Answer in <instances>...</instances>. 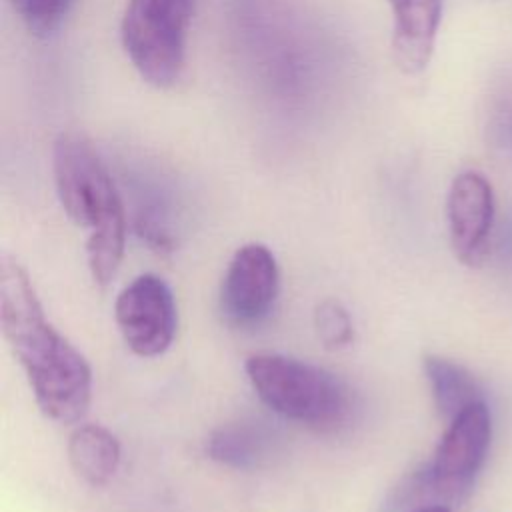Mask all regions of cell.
I'll list each match as a JSON object with an SVG mask.
<instances>
[{
  "label": "cell",
  "instance_id": "6da1fadb",
  "mask_svg": "<svg viewBox=\"0 0 512 512\" xmlns=\"http://www.w3.org/2000/svg\"><path fill=\"white\" fill-rule=\"evenodd\" d=\"M0 326L40 410L60 424L78 422L90 406L92 370L46 320L28 272L8 256L0 264Z\"/></svg>",
  "mask_w": 512,
  "mask_h": 512
},
{
  "label": "cell",
  "instance_id": "7a4b0ae2",
  "mask_svg": "<svg viewBox=\"0 0 512 512\" xmlns=\"http://www.w3.org/2000/svg\"><path fill=\"white\" fill-rule=\"evenodd\" d=\"M56 192L66 216L80 228H88V268L98 286H106L118 272L124 242L126 214L114 180L80 132L58 134L52 148Z\"/></svg>",
  "mask_w": 512,
  "mask_h": 512
},
{
  "label": "cell",
  "instance_id": "3957f363",
  "mask_svg": "<svg viewBox=\"0 0 512 512\" xmlns=\"http://www.w3.org/2000/svg\"><path fill=\"white\" fill-rule=\"evenodd\" d=\"M244 370L278 416L318 432L342 428L354 410L350 388L332 372L284 354H252Z\"/></svg>",
  "mask_w": 512,
  "mask_h": 512
},
{
  "label": "cell",
  "instance_id": "277c9868",
  "mask_svg": "<svg viewBox=\"0 0 512 512\" xmlns=\"http://www.w3.org/2000/svg\"><path fill=\"white\" fill-rule=\"evenodd\" d=\"M492 420L476 402L448 422L432 460L412 472L386 500L388 512H414L422 506H450L466 498L488 454Z\"/></svg>",
  "mask_w": 512,
  "mask_h": 512
},
{
  "label": "cell",
  "instance_id": "5b68a950",
  "mask_svg": "<svg viewBox=\"0 0 512 512\" xmlns=\"http://www.w3.org/2000/svg\"><path fill=\"white\" fill-rule=\"evenodd\" d=\"M194 0H130L122 18V46L138 74L158 88L172 86L186 62Z\"/></svg>",
  "mask_w": 512,
  "mask_h": 512
},
{
  "label": "cell",
  "instance_id": "8992f818",
  "mask_svg": "<svg viewBox=\"0 0 512 512\" xmlns=\"http://www.w3.org/2000/svg\"><path fill=\"white\" fill-rule=\"evenodd\" d=\"M114 318L126 346L136 356H160L176 334L174 294L160 276L140 274L118 294Z\"/></svg>",
  "mask_w": 512,
  "mask_h": 512
},
{
  "label": "cell",
  "instance_id": "52a82bcc",
  "mask_svg": "<svg viewBox=\"0 0 512 512\" xmlns=\"http://www.w3.org/2000/svg\"><path fill=\"white\" fill-rule=\"evenodd\" d=\"M280 272L274 254L260 242L240 246L220 284V312L236 326L258 324L274 306Z\"/></svg>",
  "mask_w": 512,
  "mask_h": 512
},
{
  "label": "cell",
  "instance_id": "ba28073f",
  "mask_svg": "<svg viewBox=\"0 0 512 512\" xmlns=\"http://www.w3.org/2000/svg\"><path fill=\"white\" fill-rule=\"evenodd\" d=\"M446 220L454 256L466 266H478L488 252L494 224V192L484 174L466 170L452 180Z\"/></svg>",
  "mask_w": 512,
  "mask_h": 512
},
{
  "label": "cell",
  "instance_id": "9c48e42d",
  "mask_svg": "<svg viewBox=\"0 0 512 512\" xmlns=\"http://www.w3.org/2000/svg\"><path fill=\"white\" fill-rule=\"evenodd\" d=\"M392 8V54L406 74L422 72L434 52L442 0H388Z\"/></svg>",
  "mask_w": 512,
  "mask_h": 512
},
{
  "label": "cell",
  "instance_id": "30bf717a",
  "mask_svg": "<svg viewBox=\"0 0 512 512\" xmlns=\"http://www.w3.org/2000/svg\"><path fill=\"white\" fill-rule=\"evenodd\" d=\"M278 438L272 428L254 420L222 424L206 440V454L218 464L236 470H256L274 458Z\"/></svg>",
  "mask_w": 512,
  "mask_h": 512
},
{
  "label": "cell",
  "instance_id": "8fae6325",
  "mask_svg": "<svg viewBox=\"0 0 512 512\" xmlns=\"http://www.w3.org/2000/svg\"><path fill=\"white\" fill-rule=\"evenodd\" d=\"M68 460L80 480L104 486L118 470L120 442L100 424H82L70 434Z\"/></svg>",
  "mask_w": 512,
  "mask_h": 512
},
{
  "label": "cell",
  "instance_id": "7c38bea8",
  "mask_svg": "<svg viewBox=\"0 0 512 512\" xmlns=\"http://www.w3.org/2000/svg\"><path fill=\"white\" fill-rule=\"evenodd\" d=\"M422 366L432 390L434 404L446 422L456 418L468 406L484 402L476 378L458 362L428 354L424 356Z\"/></svg>",
  "mask_w": 512,
  "mask_h": 512
},
{
  "label": "cell",
  "instance_id": "4fadbf2b",
  "mask_svg": "<svg viewBox=\"0 0 512 512\" xmlns=\"http://www.w3.org/2000/svg\"><path fill=\"white\" fill-rule=\"evenodd\" d=\"M314 328L328 350L346 348L354 340V324L338 300H322L314 310Z\"/></svg>",
  "mask_w": 512,
  "mask_h": 512
},
{
  "label": "cell",
  "instance_id": "5bb4252c",
  "mask_svg": "<svg viewBox=\"0 0 512 512\" xmlns=\"http://www.w3.org/2000/svg\"><path fill=\"white\" fill-rule=\"evenodd\" d=\"M74 0H8L24 26L36 36H48L66 18Z\"/></svg>",
  "mask_w": 512,
  "mask_h": 512
},
{
  "label": "cell",
  "instance_id": "9a60e30c",
  "mask_svg": "<svg viewBox=\"0 0 512 512\" xmlns=\"http://www.w3.org/2000/svg\"><path fill=\"white\" fill-rule=\"evenodd\" d=\"M414 512H450V508L442 506V504H432V506H422V508H418Z\"/></svg>",
  "mask_w": 512,
  "mask_h": 512
}]
</instances>
